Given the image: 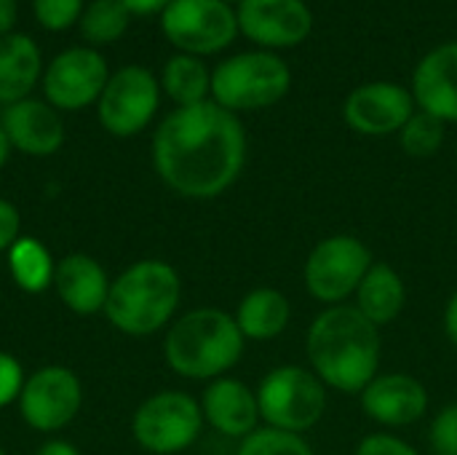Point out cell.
<instances>
[{
	"instance_id": "obj_33",
	"label": "cell",
	"mask_w": 457,
	"mask_h": 455,
	"mask_svg": "<svg viewBox=\"0 0 457 455\" xmlns=\"http://www.w3.org/2000/svg\"><path fill=\"white\" fill-rule=\"evenodd\" d=\"M120 3H123V8H126L131 16H153V13L161 16V11H163L171 0H120Z\"/></svg>"
},
{
	"instance_id": "obj_1",
	"label": "cell",
	"mask_w": 457,
	"mask_h": 455,
	"mask_svg": "<svg viewBox=\"0 0 457 455\" xmlns=\"http://www.w3.org/2000/svg\"><path fill=\"white\" fill-rule=\"evenodd\" d=\"M246 164V129L217 102L174 107L153 134L158 180L190 201H212L230 190Z\"/></svg>"
},
{
	"instance_id": "obj_9",
	"label": "cell",
	"mask_w": 457,
	"mask_h": 455,
	"mask_svg": "<svg viewBox=\"0 0 457 455\" xmlns=\"http://www.w3.org/2000/svg\"><path fill=\"white\" fill-rule=\"evenodd\" d=\"M161 32L177 54L212 56L236 40L238 19L222 0H171L161 11Z\"/></svg>"
},
{
	"instance_id": "obj_26",
	"label": "cell",
	"mask_w": 457,
	"mask_h": 455,
	"mask_svg": "<svg viewBox=\"0 0 457 455\" xmlns=\"http://www.w3.org/2000/svg\"><path fill=\"white\" fill-rule=\"evenodd\" d=\"M445 126L447 123H442L431 113L415 110L412 118L399 131V145L410 158H431L445 145Z\"/></svg>"
},
{
	"instance_id": "obj_17",
	"label": "cell",
	"mask_w": 457,
	"mask_h": 455,
	"mask_svg": "<svg viewBox=\"0 0 457 455\" xmlns=\"http://www.w3.org/2000/svg\"><path fill=\"white\" fill-rule=\"evenodd\" d=\"M0 126L8 134L13 150L29 158H48L64 145V121L46 99L27 97L3 107Z\"/></svg>"
},
{
	"instance_id": "obj_18",
	"label": "cell",
	"mask_w": 457,
	"mask_h": 455,
	"mask_svg": "<svg viewBox=\"0 0 457 455\" xmlns=\"http://www.w3.org/2000/svg\"><path fill=\"white\" fill-rule=\"evenodd\" d=\"M410 91L418 110L442 123H457V40L431 48L415 64Z\"/></svg>"
},
{
	"instance_id": "obj_29",
	"label": "cell",
	"mask_w": 457,
	"mask_h": 455,
	"mask_svg": "<svg viewBox=\"0 0 457 455\" xmlns=\"http://www.w3.org/2000/svg\"><path fill=\"white\" fill-rule=\"evenodd\" d=\"M428 445L434 455H457V402L445 405L431 426H428Z\"/></svg>"
},
{
	"instance_id": "obj_19",
	"label": "cell",
	"mask_w": 457,
	"mask_h": 455,
	"mask_svg": "<svg viewBox=\"0 0 457 455\" xmlns=\"http://www.w3.org/2000/svg\"><path fill=\"white\" fill-rule=\"evenodd\" d=\"M110 282L112 279L107 276L104 265L86 252L64 255L54 274V290L59 300L78 316H94L104 311Z\"/></svg>"
},
{
	"instance_id": "obj_24",
	"label": "cell",
	"mask_w": 457,
	"mask_h": 455,
	"mask_svg": "<svg viewBox=\"0 0 457 455\" xmlns=\"http://www.w3.org/2000/svg\"><path fill=\"white\" fill-rule=\"evenodd\" d=\"M8 274L13 284L27 295H40L54 287L56 260L51 257L48 247L32 236H21L8 249Z\"/></svg>"
},
{
	"instance_id": "obj_20",
	"label": "cell",
	"mask_w": 457,
	"mask_h": 455,
	"mask_svg": "<svg viewBox=\"0 0 457 455\" xmlns=\"http://www.w3.org/2000/svg\"><path fill=\"white\" fill-rule=\"evenodd\" d=\"M43 51L32 35L11 32L0 38V105L8 107L32 94L43 78Z\"/></svg>"
},
{
	"instance_id": "obj_35",
	"label": "cell",
	"mask_w": 457,
	"mask_h": 455,
	"mask_svg": "<svg viewBox=\"0 0 457 455\" xmlns=\"http://www.w3.org/2000/svg\"><path fill=\"white\" fill-rule=\"evenodd\" d=\"M16 19H19V3L16 0H0V38L16 32Z\"/></svg>"
},
{
	"instance_id": "obj_11",
	"label": "cell",
	"mask_w": 457,
	"mask_h": 455,
	"mask_svg": "<svg viewBox=\"0 0 457 455\" xmlns=\"http://www.w3.org/2000/svg\"><path fill=\"white\" fill-rule=\"evenodd\" d=\"M110 80L107 59L91 46H70L59 51L43 70V99L59 113H78L99 102Z\"/></svg>"
},
{
	"instance_id": "obj_7",
	"label": "cell",
	"mask_w": 457,
	"mask_h": 455,
	"mask_svg": "<svg viewBox=\"0 0 457 455\" xmlns=\"http://www.w3.org/2000/svg\"><path fill=\"white\" fill-rule=\"evenodd\" d=\"M372 249L353 233H332L313 244L303 265L305 292L327 306L353 300L361 279L372 268Z\"/></svg>"
},
{
	"instance_id": "obj_12",
	"label": "cell",
	"mask_w": 457,
	"mask_h": 455,
	"mask_svg": "<svg viewBox=\"0 0 457 455\" xmlns=\"http://www.w3.org/2000/svg\"><path fill=\"white\" fill-rule=\"evenodd\" d=\"M21 421L40 432L54 434L75 421L83 408V383L75 370L64 365H46L27 375L19 394Z\"/></svg>"
},
{
	"instance_id": "obj_3",
	"label": "cell",
	"mask_w": 457,
	"mask_h": 455,
	"mask_svg": "<svg viewBox=\"0 0 457 455\" xmlns=\"http://www.w3.org/2000/svg\"><path fill=\"white\" fill-rule=\"evenodd\" d=\"M246 338L233 314L204 306L177 316L163 335V359L179 378L217 381L244 357Z\"/></svg>"
},
{
	"instance_id": "obj_5",
	"label": "cell",
	"mask_w": 457,
	"mask_h": 455,
	"mask_svg": "<svg viewBox=\"0 0 457 455\" xmlns=\"http://www.w3.org/2000/svg\"><path fill=\"white\" fill-rule=\"evenodd\" d=\"M292 88V70L276 51H241L212 70V102L230 113L265 110Z\"/></svg>"
},
{
	"instance_id": "obj_8",
	"label": "cell",
	"mask_w": 457,
	"mask_h": 455,
	"mask_svg": "<svg viewBox=\"0 0 457 455\" xmlns=\"http://www.w3.org/2000/svg\"><path fill=\"white\" fill-rule=\"evenodd\" d=\"M201 402L179 389L150 394L131 418L134 442L153 455H182L204 432Z\"/></svg>"
},
{
	"instance_id": "obj_36",
	"label": "cell",
	"mask_w": 457,
	"mask_h": 455,
	"mask_svg": "<svg viewBox=\"0 0 457 455\" xmlns=\"http://www.w3.org/2000/svg\"><path fill=\"white\" fill-rule=\"evenodd\" d=\"M35 455H80V451L72 445V442H67V440H46Z\"/></svg>"
},
{
	"instance_id": "obj_4",
	"label": "cell",
	"mask_w": 457,
	"mask_h": 455,
	"mask_svg": "<svg viewBox=\"0 0 457 455\" xmlns=\"http://www.w3.org/2000/svg\"><path fill=\"white\" fill-rule=\"evenodd\" d=\"M182 303L179 271L158 257L137 260L110 282L104 316L131 338H147L166 330Z\"/></svg>"
},
{
	"instance_id": "obj_16",
	"label": "cell",
	"mask_w": 457,
	"mask_h": 455,
	"mask_svg": "<svg viewBox=\"0 0 457 455\" xmlns=\"http://www.w3.org/2000/svg\"><path fill=\"white\" fill-rule=\"evenodd\" d=\"M198 402H201L204 424L228 440L241 442L244 437H249L262 426L257 389H252L249 383L233 375L209 381Z\"/></svg>"
},
{
	"instance_id": "obj_39",
	"label": "cell",
	"mask_w": 457,
	"mask_h": 455,
	"mask_svg": "<svg viewBox=\"0 0 457 455\" xmlns=\"http://www.w3.org/2000/svg\"><path fill=\"white\" fill-rule=\"evenodd\" d=\"M0 455H5V451H3V448H0Z\"/></svg>"
},
{
	"instance_id": "obj_32",
	"label": "cell",
	"mask_w": 457,
	"mask_h": 455,
	"mask_svg": "<svg viewBox=\"0 0 457 455\" xmlns=\"http://www.w3.org/2000/svg\"><path fill=\"white\" fill-rule=\"evenodd\" d=\"M19 239H21V215L8 198H0V252H8Z\"/></svg>"
},
{
	"instance_id": "obj_37",
	"label": "cell",
	"mask_w": 457,
	"mask_h": 455,
	"mask_svg": "<svg viewBox=\"0 0 457 455\" xmlns=\"http://www.w3.org/2000/svg\"><path fill=\"white\" fill-rule=\"evenodd\" d=\"M11 142H8V134H5V129L0 126V169L8 164V156H11Z\"/></svg>"
},
{
	"instance_id": "obj_14",
	"label": "cell",
	"mask_w": 457,
	"mask_h": 455,
	"mask_svg": "<svg viewBox=\"0 0 457 455\" xmlns=\"http://www.w3.org/2000/svg\"><path fill=\"white\" fill-rule=\"evenodd\" d=\"M236 19L238 32L265 51L300 46L313 29V11L305 0H241Z\"/></svg>"
},
{
	"instance_id": "obj_6",
	"label": "cell",
	"mask_w": 457,
	"mask_h": 455,
	"mask_svg": "<svg viewBox=\"0 0 457 455\" xmlns=\"http://www.w3.org/2000/svg\"><path fill=\"white\" fill-rule=\"evenodd\" d=\"M257 402L262 426L305 434L321 424L329 405V389L311 367L278 365L257 383Z\"/></svg>"
},
{
	"instance_id": "obj_30",
	"label": "cell",
	"mask_w": 457,
	"mask_h": 455,
	"mask_svg": "<svg viewBox=\"0 0 457 455\" xmlns=\"http://www.w3.org/2000/svg\"><path fill=\"white\" fill-rule=\"evenodd\" d=\"M353 455H420L407 440L396 437L394 432H372L359 440Z\"/></svg>"
},
{
	"instance_id": "obj_27",
	"label": "cell",
	"mask_w": 457,
	"mask_h": 455,
	"mask_svg": "<svg viewBox=\"0 0 457 455\" xmlns=\"http://www.w3.org/2000/svg\"><path fill=\"white\" fill-rule=\"evenodd\" d=\"M236 455H316L305 434L278 432L270 426H260L249 437L238 442Z\"/></svg>"
},
{
	"instance_id": "obj_22",
	"label": "cell",
	"mask_w": 457,
	"mask_h": 455,
	"mask_svg": "<svg viewBox=\"0 0 457 455\" xmlns=\"http://www.w3.org/2000/svg\"><path fill=\"white\" fill-rule=\"evenodd\" d=\"M233 319L246 341H276L292 322V303L276 287H254L238 300Z\"/></svg>"
},
{
	"instance_id": "obj_28",
	"label": "cell",
	"mask_w": 457,
	"mask_h": 455,
	"mask_svg": "<svg viewBox=\"0 0 457 455\" xmlns=\"http://www.w3.org/2000/svg\"><path fill=\"white\" fill-rule=\"evenodd\" d=\"M86 0H32V16L46 32H64L78 24Z\"/></svg>"
},
{
	"instance_id": "obj_15",
	"label": "cell",
	"mask_w": 457,
	"mask_h": 455,
	"mask_svg": "<svg viewBox=\"0 0 457 455\" xmlns=\"http://www.w3.org/2000/svg\"><path fill=\"white\" fill-rule=\"evenodd\" d=\"M361 413L380 429H407L426 418L431 397L420 378L410 373H378L359 394Z\"/></svg>"
},
{
	"instance_id": "obj_34",
	"label": "cell",
	"mask_w": 457,
	"mask_h": 455,
	"mask_svg": "<svg viewBox=\"0 0 457 455\" xmlns=\"http://www.w3.org/2000/svg\"><path fill=\"white\" fill-rule=\"evenodd\" d=\"M442 324H445V335L447 341L457 349V290L447 298L445 303V314H442Z\"/></svg>"
},
{
	"instance_id": "obj_23",
	"label": "cell",
	"mask_w": 457,
	"mask_h": 455,
	"mask_svg": "<svg viewBox=\"0 0 457 455\" xmlns=\"http://www.w3.org/2000/svg\"><path fill=\"white\" fill-rule=\"evenodd\" d=\"M161 91L174 102V107H193L212 99V70L201 56L174 54L161 70Z\"/></svg>"
},
{
	"instance_id": "obj_21",
	"label": "cell",
	"mask_w": 457,
	"mask_h": 455,
	"mask_svg": "<svg viewBox=\"0 0 457 455\" xmlns=\"http://www.w3.org/2000/svg\"><path fill=\"white\" fill-rule=\"evenodd\" d=\"M351 306L370 324L383 330L402 316V311L407 306V284L394 265L375 260L372 268L367 271V276L361 279Z\"/></svg>"
},
{
	"instance_id": "obj_31",
	"label": "cell",
	"mask_w": 457,
	"mask_h": 455,
	"mask_svg": "<svg viewBox=\"0 0 457 455\" xmlns=\"http://www.w3.org/2000/svg\"><path fill=\"white\" fill-rule=\"evenodd\" d=\"M24 381H27V375L21 370V362L13 354L0 351V410L19 400Z\"/></svg>"
},
{
	"instance_id": "obj_38",
	"label": "cell",
	"mask_w": 457,
	"mask_h": 455,
	"mask_svg": "<svg viewBox=\"0 0 457 455\" xmlns=\"http://www.w3.org/2000/svg\"><path fill=\"white\" fill-rule=\"evenodd\" d=\"M222 3H228V5H233V3H236V5H238L241 0H222Z\"/></svg>"
},
{
	"instance_id": "obj_25",
	"label": "cell",
	"mask_w": 457,
	"mask_h": 455,
	"mask_svg": "<svg viewBox=\"0 0 457 455\" xmlns=\"http://www.w3.org/2000/svg\"><path fill=\"white\" fill-rule=\"evenodd\" d=\"M129 24H131V13L123 8L120 0H91L86 3L78 19V29L91 48L120 40Z\"/></svg>"
},
{
	"instance_id": "obj_2",
	"label": "cell",
	"mask_w": 457,
	"mask_h": 455,
	"mask_svg": "<svg viewBox=\"0 0 457 455\" xmlns=\"http://www.w3.org/2000/svg\"><path fill=\"white\" fill-rule=\"evenodd\" d=\"M308 367L321 383L340 394H361L380 373L383 341L351 303L321 308L305 333Z\"/></svg>"
},
{
	"instance_id": "obj_13",
	"label": "cell",
	"mask_w": 457,
	"mask_h": 455,
	"mask_svg": "<svg viewBox=\"0 0 457 455\" xmlns=\"http://www.w3.org/2000/svg\"><path fill=\"white\" fill-rule=\"evenodd\" d=\"M418 110L407 86L394 80H370L356 86L343 102V121L364 137L399 134Z\"/></svg>"
},
{
	"instance_id": "obj_10",
	"label": "cell",
	"mask_w": 457,
	"mask_h": 455,
	"mask_svg": "<svg viewBox=\"0 0 457 455\" xmlns=\"http://www.w3.org/2000/svg\"><path fill=\"white\" fill-rule=\"evenodd\" d=\"M161 80L155 78L153 70L142 64H126L110 72V80L99 97L96 118L102 129L112 137H137L142 134L158 107H161Z\"/></svg>"
}]
</instances>
